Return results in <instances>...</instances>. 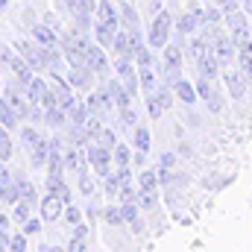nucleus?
<instances>
[{
  "instance_id": "nucleus-1",
  "label": "nucleus",
  "mask_w": 252,
  "mask_h": 252,
  "mask_svg": "<svg viewBox=\"0 0 252 252\" xmlns=\"http://www.w3.org/2000/svg\"><path fill=\"white\" fill-rule=\"evenodd\" d=\"M91 35L88 32H82V30H67L59 35V47H62L64 59L70 67H88V50H91Z\"/></svg>"
},
{
  "instance_id": "nucleus-2",
  "label": "nucleus",
  "mask_w": 252,
  "mask_h": 252,
  "mask_svg": "<svg viewBox=\"0 0 252 252\" xmlns=\"http://www.w3.org/2000/svg\"><path fill=\"white\" fill-rule=\"evenodd\" d=\"M144 44H147V38H144V30L141 27H121L118 38L112 44V56L115 59H132L135 62V56H138V50Z\"/></svg>"
},
{
  "instance_id": "nucleus-3",
  "label": "nucleus",
  "mask_w": 252,
  "mask_h": 252,
  "mask_svg": "<svg viewBox=\"0 0 252 252\" xmlns=\"http://www.w3.org/2000/svg\"><path fill=\"white\" fill-rule=\"evenodd\" d=\"M170 30H173V15L167 9H161L153 21H150V30H147V44L153 50H164L170 44Z\"/></svg>"
},
{
  "instance_id": "nucleus-4",
  "label": "nucleus",
  "mask_w": 252,
  "mask_h": 252,
  "mask_svg": "<svg viewBox=\"0 0 252 252\" xmlns=\"http://www.w3.org/2000/svg\"><path fill=\"white\" fill-rule=\"evenodd\" d=\"M85 156H88L91 170H94L100 179H106V176L115 170V156H112V150H109V147H103V144L91 141V144L85 147Z\"/></svg>"
},
{
  "instance_id": "nucleus-5",
  "label": "nucleus",
  "mask_w": 252,
  "mask_h": 252,
  "mask_svg": "<svg viewBox=\"0 0 252 252\" xmlns=\"http://www.w3.org/2000/svg\"><path fill=\"white\" fill-rule=\"evenodd\" d=\"M173 88L170 85H158L153 94H144V103H147V115L153 118V121H158L170 106H173Z\"/></svg>"
},
{
  "instance_id": "nucleus-6",
  "label": "nucleus",
  "mask_w": 252,
  "mask_h": 252,
  "mask_svg": "<svg viewBox=\"0 0 252 252\" xmlns=\"http://www.w3.org/2000/svg\"><path fill=\"white\" fill-rule=\"evenodd\" d=\"M223 21H226V27H229V35L235 38V44H241L244 38H252L250 12H247V9H238V12H232V15H226Z\"/></svg>"
},
{
  "instance_id": "nucleus-7",
  "label": "nucleus",
  "mask_w": 252,
  "mask_h": 252,
  "mask_svg": "<svg viewBox=\"0 0 252 252\" xmlns=\"http://www.w3.org/2000/svg\"><path fill=\"white\" fill-rule=\"evenodd\" d=\"M115 73L124 79L126 91L135 97V94H138V88H141V79H138V64L132 62V59H115Z\"/></svg>"
},
{
  "instance_id": "nucleus-8",
  "label": "nucleus",
  "mask_w": 252,
  "mask_h": 252,
  "mask_svg": "<svg viewBox=\"0 0 252 252\" xmlns=\"http://www.w3.org/2000/svg\"><path fill=\"white\" fill-rule=\"evenodd\" d=\"M118 32H121V24H112V21H97V18H94V30H91V35H94V41H97L100 47L112 50V44H115Z\"/></svg>"
},
{
  "instance_id": "nucleus-9",
  "label": "nucleus",
  "mask_w": 252,
  "mask_h": 252,
  "mask_svg": "<svg viewBox=\"0 0 252 252\" xmlns=\"http://www.w3.org/2000/svg\"><path fill=\"white\" fill-rule=\"evenodd\" d=\"M64 76L76 91H94V85H97V73L91 67H67Z\"/></svg>"
},
{
  "instance_id": "nucleus-10",
  "label": "nucleus",
  "mask_w": 252,
  "mask_h": 252,
  "mask_svg": "<svg viewBox=\"0 0 252 252\" xmlns=\"http://www.w3.org/2000/svg\"><path fill=\"white\" fill-rule=\"evenodd\" d=\"M211 50L217 53V59L223 62V67L238 59V44H235V38H232L229 32H220V35H217V41L211 44Z\"/></svg>"
},
{
  "instance_id": "nucleus-11",
  "label": "nucleus",
  "mask_w": 252,
  "mask_h": 252,
  "mask_svg": "<svg viewBox=\"0 0 252 252\" xmlns=\"http://www.w3.org/2000/svg\"><path fill=\"white\" fill-rule=\"evenodd\" d=\"M196 94H199V100H202L211 112H220V109H223V100H220V94H217V88H214V82H211L208 76H199V79H196Z\"/></svg>"
},
{
  "instance_id": "nucleus-12",
  "label": "nucleus",
  "mask_w": 252,
  "mask_h": 252,
  "mask_svg": "<svg viewBox=\"0 0 252 252\" xmlns=\"http://www.w3.org/2000/svg\"><path fill=\"white\" fill-rule=\"evenodd\" d=\"M64 199H59L56 193H47V196H41V220H47V223H56V220H62L64 217Z\"/></svg>"
},
{
  "instance_id": "nucleus-13",
  "label": "nucleus",
  "mask_w": 252,
  "mask_h": 252,
  "mask_svg": "<svg viewBox=\"0 0 252 252\" xmlns=\"http://www.w3.org/2000/svg\"><path fill=\"white\" fill-rule=\"evenodd\" d=\"M32 41H38L41 47H59V30H53L50 24H32Z\"/></svg>"
},
{
  "instance_id": "nucleus-14",
  "label": "nucleus",
  "mask_w": 252,
  "mask_h": 252,
  "mask_svg": "<svg viewBox=\"0 0 252 252\" xmlns=\"http://www.w3.org/2000/svg\"><path fill=\"white\" fill-rule=\"evenodd\" d=\"M193 64H196V73H199V76H208V79H214V76L220 73V67H223V62L217 59L214 50H208V53H202L199 59H193Z\"/></svg>"
},
{
  "instance_id": "nucleus-15",
  "label": "nucleus",
  "mask_w": 252,
  "mask_h": 252,
  "mask_svg": "<svg viewBox=\"0 0 252 252\" xmlns=\"http://www.w3.org/2000/svg\"><path fill=\"white\" fill-rule=\"evenodd\" d=\"M24 91H27L30 103H44V97L50 94V82H47V79H41V73H35V76L24 85Z\"/></svg>"
},
{
  "instance_id": "nucleus-16",
  "label": "nucleus",
  "mask_w": 252,
  "mask_h": 252,
  "mask_svg": "<svg viewBox=\"0 0 252 252\" xmlns=\"http://www.w3.org/2000/svg\"><path fill=\"white\" fill-rule=\"evenodd\" d=\"M138 79H141V91H144V94H153V91L161 85V76H158L156 64H144V67H138Z\"/></svg>"
},
{
  "instance_id": "nucleus-17",
  "label": "nucleus",
  "mask_w": 252,
  "mask_h": 252,
  "mask_svg": "<svg viewBox=\"0 0 252 252\" xmlns=\"http://www.w3.org/2000/svg\"><path fill=\"white\" fill-rule=\"evenodd\" d=\"M247 76L241 73V70H226L223 73V82H226V88H229V94L235 97V100H241L244 94H247V82H244Z\"/></svg>"
},
{
  "instance_id": "nucleus-18",
  "label": "nucleus",
  "mask_w": 252,
  "mask_h": 252,
  "mask_svg": "<svg viewBox=\"0 0 252 252\" xmlns=\"http://www.w3.org/2000/svg\"><path fill=\"white\" fill-rule=\"evenodd\" d=\"M70 124V118H67V112L59 109V106H50V109H44V126H50V129H67Z\"/></svg>"
},
{
  "instance_id": "nucleus-19",
  "label": "nucleus",
  "mask_w": 252,
  "mask_h": 252,
  "mask_svg": "<svg viewBox=\"0 0 252 252\" xmlns=\"http://www.w3.org/2000/svg\"><path fill=\"white\" fill-rule=\"evenodd\" d=\"M238 64H241V73L252 79V38H244L238 44Z\"/></svg>"
},
{
  "instance_id": "nucleus-20",
  "label": "nucleus",
  "mask_w": 252,
  "mask_h": 252,
  "mask_svg": "<svg viewBox=\"0 0 252 252\" xmlns=\"http://www.w3.org/2000/svg\"><path fill=\"white\" fill-rule=\"evenodd\" d=\"M47 193H56L64 202H73V193L64 185V176H56V173H47Z\"/></svg>"
},
{
  "instance_id": "nucleus-21",
  "label": "nucleus",
  "mask_w": 252,
  "mask_h": 252,
  "mask_svg": "<svg viewBox=\"0 0 252 252\" xmlns=\"http://www.w3.org/2000/svg\"><path fill=\"white\" fill-rule=\"evenodd\" d=\"M196 30H199V18H196L190 9L176 18V32H179V35H196Z\"/></svg>"
},
{
  "instance_id": "nucleus-22",
  "label": "nucleus",
  "mask_w": 252,
  "mask_h": 252,
  "mask_svg": "<svg viewBox=\"0 0 252 252\" xmlns=\"http://www.w3.org/2000/svg\"><path fill=\"white\" fill-rule=\"evenodd\" d=\"M15 182H18V188H21V199H27L32 208L41 205V202H38V190H35V185H32L24 173H15Z\"/></svg>"
},
{
  "instance_id": "nucleus-23",
  "label": "nucleus",
  "mask_w": 252,
  "mask_h": 252,
  "mask_svg": "<svg viewBox=\"0 0 252 252\" xmlns=\"http://www.w3.org/2000/svg\"><path fill=\"white\" fill-rule=\"evenodd\" d=\"M173 94L182 100V103H188V106H193L196 103V85H190V79H179V82H173Z\"/></svg>"
},
{
  "instance_id": "nucleus-24",
  "label": "nucleus",
  "mask_w": 252,
  "mask_h": 252,
  "mask_svg": "<svg viewBox=\"0 0 252 252\" xmlns=\"http://www.w3.org/2000/svg\"><path fill=\"white\" fill-rule=\"evenodd\" d=\"M47 158H50V141L44 138L30 150V161H32V167H47Z\"/></svg>"
},
{
  "instance_id": "nucleus-25",
  "label": "nucleus",
  "mask_w": 252,
  "mask_h": 252,
  "mask_svg": "<svg viewBox=\"0 0 252 252\" xmlns=\"http://www.w3.org/2000/svg\"><path fill=\"white\" fill-rule=\"evenodd\" d=\"M18 199H21V188H18L15 176H12V179H6V182H0V202H6V205H15Z\"/></svg>"
},
{
  "instance_id": "nucleus-26",
  "label": "nucleus",
  "mask_w": 252,
  "mask_h": 252,
  "mask_svg": "<svg viewBox=\"0 0 252 252\" xmlns=\"http://www.w3.org/2000/svg\"><path fill=\"white\" fill-rule=\"evenodd\" d=\"M158 167H147L138 173V188L141 190H158Z\"/></svg>"
},
{
  "instance_id": "nucleus-27",
  "label": "nucleus",
  "mask_w": 252,
  "mask_h": 252,
  "mask_svg": "<svg viewBox=\"0 0 252 252\" xmlns=\"http://www.w3.org/2000/svg\"><path fill=\"white\" fill-rule=\"evenodd\" d=\"M121 27H141V18H138V9L129 3V0H121Z\"/></svg>"
},
{
  "instance_id": "nucleus-28",
  "label": "nucleus",
  "mask_w": 252,
  "mask_h": 252,
  "mask_svg": "<svg viewBox=\"0 0 252 252\" xmlns=\"http://www.w3.org/2000/svg\"><path fill=\"white\" fill-rule=\"evenodd\" d=\"M135 153H150V144H153V135H150V126H135Z\"/></svg>"
},
{
  "instance_id": "nucleus-29",
  "label": "nucleus",
  "mask_w": 252,
  "mask_h": 252,
  "mask_svg": "<svg viewBox=\"0 0 252 252\" xmlns=\"http://www.w3.org/2000/svg\"><path fill=\"white\" fill-rule=\"evenodd\" d=\"M100 217H103L109 226H121V223H124V208H121V205H106V208L100 211Z\"/></svg>"
},
{
  "instance_id": "nucleus-30",
  "label": "nucleus",
  "mask_w": 252,
  "mask_h": 252,
  "mask_svg": "<svg viewBox=\"0 0 252 252\" xmlns=\"http://www.w3.org/2000/svg\"><path fill=\"white\" fill-rule=\"evenodd\" d=\"M103 115H88V121H85V132H88V138L91 141H97L100 135H103Z\"/></svg>"
},
{
  "instance_id": "nucleus-31",
  "label": "nucleus",
  "mask_w": 252,
  "mask_h": 252,
  "mask_svg": "<svg viewBox=\"0 0 252 252\" xmlns=\"http://www.w3.org/2000/svg\"><path fill=\"white\" fill-rule=\"evenodd\" d=\"M112 156H115V167H129L132 164V150L118 141V147L112 150Z\"/></svg>"
},
{
  "instance_id": "nucleus-32",
  "label": "nucleus",
  "mask_w": 252,
  "mask_h": 252,
  "mask_svg": "<svg viewBox=\"0 0 252 252\" xmlns=\"http://www.w3.org/2000/svg\"><path fill=\"white\" fill-rule=\"evenodd\" d=\"M21 141H24V147H27V150H32L38 141H44V135H41L35 126H24V129H21Z\"/></svg>"
},
{
  "instance_id": "nucleus-33",
  "label": "nucleus",
  "mask_w": 252,
  "mask_h": 252,
  "mask_svg": "<svg viewBox=\"0 0 252 252\" xmlns=\"http://www.w3.org/2000/svg\"><path fill=\"white\" fill-rule=\"evenodd\" d=\"M88 115H91V112H88V106H85V103H76V106H73V109L67 112L70 124H76V126H85V121H88Z\"/></svg>"
},
{
  "instance_id": "nucleus-34",
  "label": "nucleus",
  "mask_w": 252,
  "mask_h": 252,
  "mask_svg": "<svg viewBox=\"0 0 252 252\" xmlns=\"http://www.w3.org/2000/svg\"><path fill=\"white\" fill-rule=\"evenodd\" d=\"M12 156V138H9V129L0 124V161H9Z\"/></svg>"
},
{
  "instance_id": "nucleus-35",
  "label": "nucleus",
  "mask_w": 252,
  "mask_h": 252,
  "mask_svg": "<svg viewBox=\"0 0 252 252\" xmlns=\"http://www.w3.org/2000/svg\"><path fill=\"white\" fill-rule=\"evenodd\" d=\"M100 182H103V190H106L109 196H118V193H121V188H124V182H121V179L115 176V170H112V173H109L106 179H100Z\"/></svg>"
},
{
  "instance_id": "nucleus-36",
  "label": "nucleus",
  "mask_w": 252,
  "mask_h": 252,
  "mask_svg": "<svg viewBox=\"0 0 252 252\" xmlns=\"http://www.w3.org/2000/svg\"><path fill=\"white\" fill-rule=\"evenodd\" d=\"M30 217H32V205H30L27 199H18V202H15V220H18V223H27Z\"/></svg>"
},
{
  "instance_id": "nucleus-37",
  "label": "nucleus",
  "mask_w": 252,
  "mask_h": 252,
  "mask_svg": "<svg viewBox=\"0 0 252 252\" xmlns=\"http://www.w3.org/2000/svg\"><path fill=\"white\" fill-rule=\"evenodd\" d=\"M15 56H18V50H15V47H6V44H0V67H3V70H12Z\"/></svg>"
},
{
  "instance_id": "nucleus-38",
  "label": "nucleus",
  "mask_w": 252,
  "mask_h": 252,
  "mask_svg": "<svg viewBox=\"0 0 252 252\" xmlns=\"http://www.w3.org/2000/svg\"><path fill=\"white\" fill-rule=\"evenodd\" d=\"M156 202H158V193H156V190H141L138 188V205H141V208H156Z\"/></svg>"
},
{
  "instance_id": "nucleus-39",
  "label": "nucleus",
  "mask_w": 252,
  "mask_h": 252,
  "mask_svg": "<svg viewBox=\"0 0 252 252\" xmlns=\"http://www.w3.org/2000/svg\"><path fill=\"white\" fill-rule=\"evenodd\" d=\"M76 176H79V190H82L85 196H91V193H94V179H91V173H88V167H85V170H79Z\"/></svg>"
},
{
  "instance_id": "nucleus-40",
  "label": "nucleus",
  "mask_w": 252,
  "mask_h": 252,
  "mask_svg": "<svg viewBox=\"0 0 252 252\" xmlns=\"http://www.w3.org/2000/svg\"><path fill=\"white\" fill-rule=\"evenodd\" d=\"M135 64H138V67H144V64H156V56H153V47H150V44H144V47L138 50Z\"/></svg>"
},
{
  "instance_id": "nucleus-41",
  "label": "nucleus",
  "mask_w": 252,
  "mask_h": 252,
  "mask_svg": "<svg viewBox=\"0 0 252 252\" xmlns=\"http://www.w3.org/2000/svg\"><path fill=\"white\" fill-rule=\"evenodd\" d=\"M64 223H70V226L82 223V211H79L73 202H67V205H64Z\"/></svg>"
},
{
  "instance_id": "nucleus-42",
  "label": "nucleus",
  "mask_w": 252,
  "mask_h": 252,
  "mask_svg": "<svg viewBox=\"0 0 252 252\" xmlns=\"http://www.w3.org/2000/svg\"><path fill=\"white\" fill-rule=\"evenodd\" d=\"M118 199L121 202H138V188L132 182H126L124 188H121V193H118Z\"/></svg>"
},
{
  "instance_id": "nucleus-43",
  "label": "nucleus",
  "mask_w": 252,
  "mask_h": 252,
  "mask_svg": "<svg viewBox=\"0 0 252 252\" xmlns=\"http://www.w3.org/2000/svg\"><path fill=\"white\" fill-rule=\"evenodd\" d=\"M220 21H223V9H220V6L205 9V21H202V24H214V27H220Z\"/></svg>"
},
{
  "instance_id": "nucleus-44",
  "label": "nucleus",
  "mask_w": 252,
  "mask_h": 252,
  "mask_svg": "<svg viewBox=\"0 0 252 252\" xmlns=\"http://www.w3.org/2000/svg\"><path fill=\"white\" fill-rule=\"evenodd\" d=\"M97 144H103V147L115 150V147H118V135H115V129H103V135L97 138Z\"/></svg>"
},
{
  "instance_id": "nucleus-45",
  "label": "nucleus",
  "mask_w": 252,
  "mask_h": 252,
  "mask_svg": "<svg viewBox=\"0 0 252 252\" xmlns=\"http://www.w3.org/2000/svg\"><path fill=\"white\" fill-rule=\"evenodd\" d=\"M9 252H30L27 250V235L21 232V235H12V247H9Z\"/></svg>"
},
{
  "instance_id": "nucleus-46",
  "label": "nucleus",
  "mask_w": 252,
  "mask_h": 252,
  "mask_svg": "<svg viewBox=\"0 0 252 252\" xmlns=\"http://www.w3.org/2000/svg\"><path fill=\"white\" fill-rule=\"evenodd\" d=\"M121 124L124 126H138V115H135L132 106H129V109H121Z\"/></svg>"
},
{
  "instance_id": "nucleus-47",
  "label": "nucleus",
  "mask_w": 252,
  "mask_h": 252,
  "mask_svg": "<svg viewBox=\"0 0 252 252\" xmlns=\"http://www.w3.org/2000/svg\"><path fill=\"white\" fill-rule=\"evenodd\" d=\"M41 232V220H35V217H30L27 223H24V235L30 238V235H38Z\"/></svg>"
},
{
  "instance_id": "nucleus-48",
  "label": "nucleus",
  "mask_w": 252,
  "mask_h": 252,
  "mask_svg": "<svg viewBox=\"0 0 252 252\" xmlns=\"http://www.w3.org/2000/svg\"><path fill=\"white\" fill-rule=\"evenodd\" d=\"M12 247V235H9V229H0V252H9Z\"/></svg>"
},
{
  "instance_id": "nucleus-49",
  "label": "nucleus",
  "mask_w": 252,
  "mask_h": 252,
  "mask_svg": "<svg viewBox=\"0 0 252 252\" xmlns=\"http://www.w3.org/2000/svg\"><path fill=\"white\" fill-rule=\"evenodd\" d=\"M67 252H85V241H82V238H70Z\"/></svg>"
},
{
  "instance_id": "nucleus-50",
  "label": "nucleus",
  "mask_w": 252,
  "mask_h": 252,
  "mask_svg": "<svg viewBox=\"0 0 252 252\" xmlns=\"http://www.w3.org/2000/svg\"><path fill=\"white\" fill-rule=\"evenodd\" d=\"M73 238H82V241H85V238H88V226H85V223H76V226H73Z\"/></svg>"
},
{
  "instance_id": "nucleus-51",
  "label": "nucleus",
  "mask_w": 252,
  "mask_h": 252,
  "mask_svg": "<svg viewBox=\"0 0 252 252\" xmlns=\"http://www.w3.org/2000/svg\"><path fill=\"white\" fill-rule=\"evenodd\" d=\"M173 164H176V156L173 153H164L161 156V167H173Z\"/></svg>"
},
{
  "instance_id": "nucleus-52",
  "label": "nucleus",
  "mask_w": 252,
  "mask_h": 252,
  "mask_svg": "<svg viewBox=\"0 0 252 252\" xmlns=\"http://www.w3.org/2000/svg\"><path fill=\"white\" fill-rule=\"evenodd\" d=\"M158 12H161V0H150V15L156 18Z\"/></svg>"
},
{
  "instance_id": "nucleus-53",
  "label": "nucleus",
  "mask_w": 252,
  "mask_h": 252,
  "mask_svg": "<svg viewBox=\"0 0 252 252\" xmlns=\"http://www.w3.org/2000/svg\"><path fill=\"white\" fill-rule=\"evenodd\" d=\"M38 252H67V250H62V247H50V244H44V247H41Z\"/></svg>"
},
{
  "instance_id": "nucleus-54",
  "label": "nucleus",
  "mask_w": 252,
  "mask_h": 252,
  "mask_svg": "<svg viewBox=\"0 0 252 252\" xmlns=\"http://www.w3.org/2000/svg\"><path fill=\"white\" fill-rule=\"evenodd\" d=\"M0 229H9V217L6 214H0Z\"/></svg>"
},
{
  "instance_id": "nucleus-55",
  "label": "nucleus",
  "mask_w": 252,
  "mask_h": 252,
  "mask_svg": "<svg viewBox=\"0 0 252 252\" xmlns=\"http://www.w3.org/2000/svg\"><path fill=\"white\" fill-rule=\"evenodd\" d=\"M244 9L250 12V18H252V0H244Z\"/></svg>"
},
{
  "instance_id": "nucleus-56",
  "label": "nucleus",
  "mask_w": 252,
  "mask_h": 252,
  "mask_svg": "<svg viewBox=\"0 0 252 252\" xmlns=\"http://www.w3.org/2000/svg\"><path fill=\"white\" fill-rule=\"evenodd\" d=\"M6 6H9V0H0V12H6Z\"/></svg>"
},
{
  "instance_id": "nucleus-57",
  "label": "nucleus",
  "mask_w": 252,
  "mask_h": 252,
  "mask_svg": "<svg viewBox=\"0 0 252 252\" xmlns=\"http://www.w3.org/2000/svg\"><path fill=\"white\" fill-rule=\"evenodd\" d=\"M214 3H217V6H226V3H229V0H214Z\"/></svg>"
},
{
  "instance_id": "nucleus-58",
  "label": "nucleus",
  "mask_w": 252,
  "mask_h": 252,
  "mask_svg": "<svg viewBox=\"0 0 252 252\" xmlns=\"http://www.w3.org/2000/svg\"><path fill=\"white\" fill-rule=\"evenodd\" d=\"M0 91H3V79H0Z\"/></svg>"
}]
</instances>
